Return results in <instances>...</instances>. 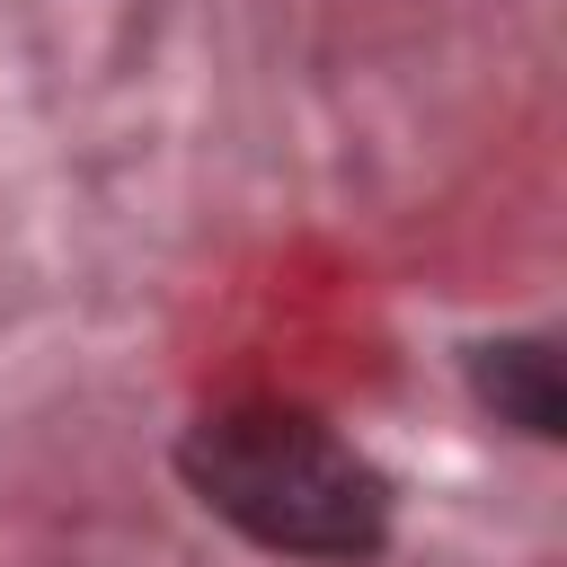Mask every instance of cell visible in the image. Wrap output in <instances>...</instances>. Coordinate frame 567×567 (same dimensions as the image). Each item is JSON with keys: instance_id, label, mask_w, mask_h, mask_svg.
I'll list each match as a JSON object with an SVG mask.
<instances>
[{"instance_id": "obj_1", "label": "cell", "mask_w": 567, "mask_h": 567, "mask_svg": "<svg viewBox=\"0 0 567 567\" xmlns=\"http://www.w3.org/2000/svg\"><path fill=\"white\" fill-rule=\"evenodd\" d=\"M177 461L186 487L257 549L354 567L390 540V478L310 408H275V399L213 408L186 425Z\"/></svg>"}, {"instance_id": "obj_2", "label": "cell", "mask_w": 567, "mask_h": 567, "mask_svg": "<svg viewBox=\"0 0 567 567\" xmlns=\"http://www.w3.org/2000/svg\"><path fill=\"white\" fill-rule=\"evenodd\" d=\"M478 381H487V399H496L523 434H549V425H558V372H549L540 346H487Z\"/></svg>"}]
</instances>
